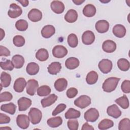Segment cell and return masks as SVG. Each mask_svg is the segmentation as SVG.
Segmentation results:
<instances>
[{
    "label": "cell",
    "mask_w": 130,
    "mask_h": 130,
    "mask_svg": "<svg viewBox=\"0 0 130 130\" xmlns=\"http://www.w3.org/2000/svg\"><path fill=\"white\" fill-rule=\"evenodd\" d=\"M120 80V78L116 77H110L106 79L103 84L102 88L106 92H111L114 91Z\"/></svg>",
    "instance_id": "6da1fadb"
},
{
    "label": "cell",
    "mask_w": 130,
    "mask_h": 130,
    "mask_svg": "<svg viewBox=\"0 0 130 130\" xmlns=\"http://www.w3.org/2000/svg\"><path fill=\"white\" fill-rule=\"evenodd\" d=\"M28 117L31 123L37 124L41 121L42 117V113L39 109L31 108L28 112Z\"/></svg>",
    "instance_id": "7a4b0ae2"
},
{
    "label": "cell",
    "mask_w": 130,
    "mask_h": 130,
    "mask_svg": "<svg viewBox=\"0 0 130 130\" xmlns=\"http://www.w3.org/2000/svg\"><path fill=\"white\" fill-rule=\"evenodd\" d=\"M91 104V99L86 95H82L74 101V104L77 107L84 109Z\"/></svg>",
    "instance_id": "3957f363"
},
{
    "label": "cell",
    "mask_w": 130,
    "mask_h": 130,
    "mask_svg": "<svg viewBox=\"0 0 130 130\" xmlns=\"http://www.w3.org/2000/svg\"><path fill=\"white\" fill-rule=\"evenodd\" d=\"M99 117V112L94 108H91L86 111L84 115V119L87 122H95Z\"/></svg>",
    "instance_id": "277c9868"
},
{
    "label": "cell",
    "mask_w": 130,
    "mask_h": 130,
    "mask_svg": "<svg viewBox=\"0 0 130 130\" xmlns=\"http://www.w3.org/2000/svg\"><path fill=\"white\" fill-rule=\"evenodd\" d=\"M22 13V9L17 4L15 3H12L10 5L9 10L8 12V15L10 18H17L21 15Z\"/></svg>",
    "instance_id": "5b68a950"
},
{
    "label": "cell",
    "mask_w": 130,
    "mask_h": 130,
    "mask_svg": "<svg viewBox=\"0 0 130 130\" xmlns=\"http://www.w3.org/2000/svg\"><path fill=\"white\" fill-rule=\"evenodd\" d=\"M112 62L108 59H103L99 63V68L104 74H108L112 69Z\"/></svg>",
    "instance_id": "8992f818"
},
{
    "label": "cell",
    "mask_w": 130,
    "mask_h": 130,
    "mask_svg": "<svg viewBox=\"0 0 130 130\" xmlns=\"http://www.w3.org/2000/svg\"><path fill=\"white\" fill-rule=\"evenodd\" d=\"M17 125L22 129H26L29 125V118L26 115H18L16 118Z\"/></svg>",
    "instance_id": "52a82bcc"
},
{
    "label": "cell",
    "mask_w": 130,
    "mask_h": 130,
    "mask_svg": "<svg viewBox=\"0 0 130 130\" xmlns=\"http://www.w3.org/2000/svg\"><path fill=\"white\" fill-rule=\"evenodd\" d=\"M26 92L30 95H34L39 87L38 81L34 79H29L26 83Z\"/></svg>",
    "instance_id": "ba28073f"
},
{
    "label": "cell",
    "mask_w": 130,
    "mask_h": 130,
    "mask_svg": "<svg viewBox=\"0 0 130 130\" xmlns=\"http://www.w3.org/2000/svg\"><path fill=\"white\" fill-rule=\"evenodd\" d=\"M68 54V50L62 45H56L52 49L53 55L58 58L64 57Z\"/></svg>",
    "instance_id": "9c48e42d"
},
{
    "label": "cell",
    "mask_w": 130,
    "mask_h": 130,
    "mask_svg": "<svg viewBox=\"0 0 130 130\" xmlns=\"http://www.w3.org/2000/svg\"><path fill=\"white\" fill-rule=\"evenodd\" d=\"M95 40L94 33L90 30H86L83 32L82 36V41L83 44L86 45H91Z\"/></svg>",
    "instance_id": "30bf717a"
},
{
    "label": "cell",
    "mask_w": 130,
    "mask_h": 130,
    "mask_svg": "<svg viewBox=\"0 0 130 130\" xmlns=\"http://www.w3.org/2000/svg\"><path fill=\"white\" fill-rule=\"evenodd\" d=\"M95 29L99 33H105L107 32L109 28V22L105 20H100L95 23Z\"/></svg>",
    "instance_id": "8fae6325"
},
{
    "label": "cell",
    "mask_w": 130,
    "mask_h": 130,
    "mask_svg": "<svg viewBox=\"0 0 130 130\" xmlns=\"http://www.w3.org/2000/svg\"><path fill=\"white\" fill-rule=\"evenodd\" d=\"M18 108L20 111L26 110L31 105V100L25 97H22L18 101Z\"/></svg>",
    "instance_id": "7c38bea8"
},
{
    "label": "cell",
    "mask_w": 130,
    "mask_h": 130,
    "mask_svg": "<svg viewBox=\"0 0 130 130\" xmlns=\"http://www.w3.org/2000/svg\"><path fill=\"white\" fill-rule=\"evenodd\" d=\"M28 19L32 22H38L42 18V13L38 9H32L28 14Z\"/></svg>",
    "instance_id": "4fadbf2b"
},
{
    "label": "cell",
    "mask_w": 130,
    "mask_h": 130,
    "mask_svg": "<svg viewBox=\"0 0 130 130\" xmlns=\"http://www.w3.org/2000/svg\"><path fill=\"white\" fill-rule=\"evenodd\" d=\"M107 113L108 115L114 118H118L121 115V112L118 106L113 104L109 106L107 109Z\"/></svg>",
    "instance_id": "5bb4252c"
},
{
    "label": "cell",
    "mask_w": 130,
    "mask_h": 130,
    "mask_svg": "<svg viewBox=\"0 0 130 130\" xmlns=\"http://www.w3.org/2000/svg\"><path fill=\"white\" fill-rule=\"evenodd\" d=\"M50 7L53 12L56 14L62 13L64 10V5L59 1H53L51 2Z\"/></svg>",
    "instance_id": "9a60e30c"
},
{
    "label": "cell",
    "mask_w": 130,
    "mask_h": 130,
    "mask_svg": "<svg viewBox=\"0 0 130 130\" xmlns=\"http://www.w3.org/2000/svg\"><path fill=\"white\" fill-rule=\"evenodd\" d=\"M102 48L103 50L107 53H112L115 51L116 49V44L114 41L108 40L103 42Z\"/></svg>",
    "instance_id": "2e32d148"
},
{
    "label": "cell",
    "mask_w": 130,
    "mask_h": 130,
    "mask_svg": "<svg viewBox=\"0 0 130 130\" xmlns=\"http://www.w3.org/2000/svg\"><path fill=\"white\" fill-rule=\"evenodd\" d=\"M26 86V82L23 78H19L17 79L14 84V89L17 92H21L24 90Z\"/></svg>",
    "instance_id": "e0dca14e"
},
{
    "label": "cell",
    "mask_w": 130,
    "mask_h": 130,
    "mask_svg": "<svg viewBox=\"0 0 130 130\" xmlns=\"http://www.w3.org/2000/svg\"><path fill=\"white\" fill-rule=\"evenodd\" d=\"M55 32V27L51 25H47L43 27L41 30V35L44 38H49Z\"/></svg>",
    "instance_id": "ac0fdd59"
},
{
    "label": "cell",
    "mask_w": 130,
    "mask_h": 130,
    "mask_svg": "<svg viewBox=\"0 0 130 130\" xmlns=\"http://www.w3.org/2000/svg\"><path fill=\"white\" fill-rule=\"evenodd\" d=\"M112 32L114 35L116 37L121 38L124 37L126 34V30L123 25L121 24H116L113 27Z\"/></svg>",
    "instance_id": "d6986e66"
},
{
    "label": "cell",
    "mask_w": 130,
    "mask_h": 130,
    "mask_svg": "<svg viewBox=\"0 0 130 130\" xmlns=\"http://www.w3.org/2000/svg\"><path fill=\"white\" fill-rule=\"evenodd\" d=\"M65 20L69 23L75 22L78 18V13L74 9H70L66 14L64 17Z\"/></svg>",
    "instance_id": "ffe728a7"
},
{
    "label": "cell",
    "mask_w": 130,
    "mask_h": 130,
    "mask_svg": "<svg viewBox=\"0 0 130 130\" xmlns=\"http://www.w3.org/2000/svg\"><path fill=\"white\" fill-rule=\"evenodd\" d=\"M79 60L78 58L74 57L68 58L65 62L66 68L69 70H74L79 65Z\"/></svg>",
    "instance_id": "44dd1931"
},
{
    "label": "cell",
    "mask_w": 130,
    "mask_h": 130,
    "mask_svg": "<svg viewBox=\"0 0 130 130\" xmlns=\"http://www.w3.org/2000/svg\"><path fill=\"white\" fill-rule=\"evenodd\" d=\"M68 86V81L64 78H59L54 82V87L58 91L64 90Z\"/></svg>",
    "instance_id": "7402d4cb"
},
{
    "label": "cell",
    "mask_w": 130,
    "mask_h": 130,
    "mask_svg": "<svg viewBox=\"0 0 130 130\" xmlns=\"http://www.w3.org/2000/svg\"><path fill=\"white\" fill-rule=\"evenodd\" d=\"M57 99V96L54 94H51L48 97L43 99L41 101V104L43 108L49 107L54 104Z\"/></svg>",
    "instance_id": "603a6c76"
},
{
    "label": "cell",
    "mask_w": 130,
    "mask_h": 130,
    "mask_svg": "<svg viewBox=\"0 0 130 130\" xmlns=\"http://www.w3.org/2000/svg\"><path fill=\"white\" fill-rule=\"evenodd\" d=\"M96 13V8L92 4L86 5L83 9V14L87 17H91Z\"/></svg>",
    "instance_id": "cb8c5ba5"
},
{
    "label": "cell",
    "mask_w": 130,
    "mask_h": 130,
    "mask_svg": "<svg viewBox=\"0 0 130 130\" xmlns=\"http://www.w3.org/2000/svg\"><path fill=\"white\" fill-rule=\"evenodd\" d=\"M12 61L16 69H20L22 68L24 64V58L22 55L16 54L12 57Z\"/></svg>",
    "instance_id": "d4e9b609"
},
{
    "label": "cell",
    "mask_w": 130,
    "mask_h": 130,
    "mask_svg": "<svg viewBox=\"0 0 130 130\" xmlns=\"http://www.w3.org/2000/svg\"><path fill=\"white\" fill-rule=\"evenodd\" d=\"M48 72L51 75H56L58 73L61 69V66L59 62H53L48 67Z\"/></svg>",
    "instance_id": "484cf974"
},
{
    "label": "cell",
    "mask_w": 130,
    "mask_h": 130,
    "mask_svg": "<svg viewBox=\"0 0 130 130\" xmlns=\"http://www.w3.org/2000/svg\"><path fill=\"white\" fill-rule=\"evenodd\" d=\"M26 71L28 74L30 75H35L39 72V66L36 62H30L27 65Z\"/></svg>",
    "instance_id": "4316f807"
},
{
    "label": "cell",
    "mask_w": 130,
    "mask_h": 130,
    "mask_svg": "<svg viewBox=\"0 0 130 130\" xmlns=\"http://www.w3.org/2000/svg\"><path fill=\"white\" fill-rule=\"evenodd\" d=\"M16 109V105L12 103H10L2 105L1 107V110L4 112L8 113L10 114L14 115L15 113Z\"/></svg>",
    "instance_id": "83f0119b"
},
{
    "label": "cell",
    "mask_w": 130,
    "mask_h": 130,
    "mask_svg": "<svg viewBox=\"0 0 130 130\" xmlns=\"http://www.w3.org/2000/svg\"><path fill=\"white\" fill-rule=\"evenodd\" d=\"M36 57L39 61H46L49 57L48 52L46 49H40L36 53Z\"/></svg>",
    "instance_id": "f1b7e54d"
},
{
    "label": "cell",
    "mask_w": 130,
    "mask_h": 130,
    "mask_svg": "<svg viewBox=\"0 0 130 130\" xmlns=\"http://www.w3.org/2000/svg\"><path fill=\"white\" fill-rule=\"evenodd\" d=\"M80 112L74 108H70L65 113V118L67 119H76L80 116Z\"/></svg>",
    "instance_id": "f546056e"
},
{
    "label": "cell",
    "mask_w": 130,
    "mask_h": 130,
    "mask_svg": "<svg viewBox=\"0 0 130 130\" xmlns=\"http://www.w3.org/2000/svg\"><path fill=\"white\" fill-rule=\"evenodd\" d=\"M11 81V77L10 74L3 72L1 75V84L4 87H8Z\"/></svg>",
    "instance_id": "4dcf8cb0"
},
{
    "label": "cell",
    "mask_w": 130,
    "mask_h": 130,
    "mask_svg": "<svg viewBox=\"0 0 130 130\" xmlns=\"http://www.w3.org/2000/svg\"><path fill=\"white\" fill-rule=\"evenodd\" d=\"M98 80V74L94 71H91L89 72L86 78V81L87 84L89 85H92L95 83Z\"/></svg>",
    "instance_id": "1f68e13d"
},
{
    "label": "cell",
    "mask_w": 130,
    "mask_h": 130,
    "mask_svg": "<svg viewBox=\"0 0 130 130\" xmlns=\"http://www.w3.org/2000/svg\"><path fill=\"white\" fill-rule=\"evenodd\" d=\"M47 124L51 127H57L62 123V119L61 117L57 116L48 119L47 121Z\"/></svg>",
    "instance_id": "d6a6232c"
},
{
    "label": "cell",
    "mask_w": 130,
    "mask_h": 130,
    "mask_svg": "<svg viewBox=\"0 0 130 130\" xmlns=\"http://www.w3.org/2000/svg\"><path fill=\"white\" fill-rule=\"evenodd\" d=\"M114 125L112 120L108 119H104L100 121L98 124V128L101 130H105L110 128Z\"/></svg>",
    "instance_id": "836d02e7"
},
{
    "label": "cell",
    "mask_w": 130,
    "mask_h": 130,
    "mask_svg": "<svg viewBox=\"0 0 130 130\" xmlns=\"http://www.w3.org/2000/svg\"><path fill=\"white\" fill-rule=\"evenodd\" d=\"M115 103L117 104L122 109H126L129 107V102L127 96L125 95H123L122 96H121L117 99L115 101Z\"/></svg>",
    "instance_id": "e575fe53"
},
{
    "label": "cell",
    "mask_w": 130,
    "mask_h": 130,
    "mask_svg": "<svg viewBox=\"0 0 130 130\" xmlns=\"http://www.w3.org/2000/svg\"><path fill=\"white\" fill-rule=\"evenodd\" d=\"M129 62L125 58H120L117 61L118 68L122 71H127L129 69Z\"/></svg>",
    "instance_id": "d590c367"
},
{
    "label": "cell",
    "mask_w": 130,
    "mask_h": 130,
    "mask_svg": "<svg viewBox=\"0 0 130 130\" xmlns=\"http://www.w3.org/2000/svg\"><path fill=\"white\" fill-rule=\"evenodd\" d=\"M51 92V88L47 85H42L37 89V94L40 96H45L49 95Z\"/></svg>",
    "instance_id": "8d00e7d4"
},
{
    "label": "cell",
    "mask_w": 130,
    "mask_h": 130,
    "mask_svg": "<svg viewBox=\"0 0 130 130\" xmlns=\"http://www.w3.org/2000/svg\"><path fill=\"white\" fill-rule=\"evenodd\" d=\"M68 43L72 48L76 47L78 44V39L77 36L74 34H71L68 37Z\"/></svg>",
    "instance_id": "74e56055"
},
{
    "label": "cell",
    "mask_w": 130,
    "mask_h": 130,
    "mask_svg": "<svg viewBox=\"0 0 130 130\" xmlns=\"http://www.w3.org/2000/svg\"><path fill=\"white\" fill-rule=\"evenodd\" d=\"M28 23L24 19L18 20L15 23V27L19 31H25L28 28Z\"/></svg>",
    "instance_id": "f35d334b"
},
{
    "label": "cell",
    "mask_w": 130,
    "mask_h": 130,
    "mask_svg": "<svg viewBox=\"0 0 130 130\" xmlns=\"http://www.w3.org/2000/svg\"><path fill=\"white\" fill-rule=\"evenodd\" d=\"M119 130H129L130 120L128 118H125L121 120L118 124Z\"/></svg>",
    "instance_id": "ab89813d"
},
{
    "label": "cell",
    "mask_w": 130,
    "mask_h": 130,
    "mask_svg": "<svg viewBox=\"0 0 130 130\" xmlns=\"http://www.w3.org/2000/svg\"><path fill=\"white\" fill-rule=\"evenodd\" d=\"M0 66L3 70L9 71L13 70L14 67L12 61L9 59H7L5 61H1L0 62Z\"/></svg>",
    "instance_id": "60d3db41"
},
{
    "label": "cell",
    "mask_w": 130,
    "mask_h": 130,
    "mask_svg": "<svg viewBox=\"0 0 130 130\" xmlns=\"http://www.w3.org/2000/svg\"><path fill=\"white\" fill-rule=\"evenodd\" d=\"M13 42L15 46L20 47L23 46L24 45L25 39L22 36L20 35H17L13 38Z\"/></svg>",
    "instance_id": "b9f144b4"
},
{
    "label": "cell",
    "mask_w": 130,
    "mask_h": 130,
    "mask_svg": "<svg viewBox=\"0 0 130 130\" xmlns=\"http://www.w3.org/2000/svg\"><path fill=\"white\" fill-rule=\"evenodd\" d=\"M13 99L12 94L8 91H5L0 94V102L10 101Z\"/></svg>",
    "instance_id": "7bdbcfd3"
},
{
    "label": "cell",
    "mask_w": 130,
    "mask_h": 130,
    "mask_svg": "<svg viewBox=\"0 0 130 130\" xmlns=\"http://www.w3.org/2000/svg\"><path fill=\"white\" fill-rule=\"evenodd\" d=\"M121 88L122 91L125 93L130 92V81L128 80H125L121 84Z\"/></svg>",
    "instance_id": "ee69618b"
},
{
    "label": "cell",
    "mask_w": 130,
    "mask_h": 130,
    "mask_svg": "<svg viewBox=\"0 0 130 130\" xmlns=\"http://www.w3.org/2000/svg\"><path fill=\"white\" fill-rule=\"evenodd\" d=\"M68 128L70 130H77L79 123L77 120H69L67 122Z\"/></svg>",
    "instance_id": "f6af8a7d"
},
{
    "label": "cell",
    "mask_w": 130,
    "mask_h": 130,
    "mask_svg": "<svg viewBox=\"0 0 130 130\" xmlns=\"http://www.w3.org/2000/svg\"><path fill=\"white\" fill-rule=\"evenodd\" d=\"M66 107H67V106L64 104H59L56 107V108L53 110V111L52 113V115L53 116H56L57 114L63 111L66 109Z\"/></svg>",
    "instance_id": "bcb514c9"
},
{
    "label": "cell",
    "mask_w": 130,
    "mask_h": 130,
    "mask_svg": "<svg viewBox=\"0 0 130 130\" xmlns=\"http://www.w3.org/2000/svg\"><path fill=\"white\" fill-rule=\"evenodd\" d=\"M78 94V90L75 87H71L67 90L66 94L67 96L70 98L72 99L75 97Z\"/></svg>",
    "instance_id": "7dc6e473"
},
{
    "label": "cell",
    "mask_w": 130,
    "mask_h": 130,
    "mask_svg": "<svg viewBox=\"0 0 130 130\" xmlns=\"http://www.w3.org/2000/svg\"><path fill=\"white\" fill-rule=\"evenodd\" d=\"M11 54L10 50L7 48L6 47L3 46L2 45L0 46V56H8Z\"/></svg>",
    "instance_id": "c3c4849f"
},
{
    "label": "cell",
    "mask_w": 130,
    "mask_h": 130,
    "mask_svg": "<svg viewBox=\"0 0 130 130\" xmlns=\"http://www.w3.org/2000/svg\"><path fill=\"white\" fill-rule=\"evenodd\" d=\"M10 118L7 115L2 113H0V123H8L10 122Z\"/></svg>",
    "instance_id": "681fc988"
},
{
    "label": "cell",
    "mask_w": 130,
    "mask_h": 130,
    "mask_svg": "<svg viewBox=\"0 0 130 130\" xmlns=\"http://www.w3.org/2000/svg\"><path fill=\"white\" fill-rule=\"evenodd\" d=\"M82 130H93L94 128L91 125H89L87 122L85 123L81 128Z\"/></svg>",
    "instance_id": "f907efd6"
},
{
    "label": "cell",
    "mask_w": 130,
    "mask_h": 130,
    "mask_svg": "<svg viewBox=\"0 0 130 130\" xmlns=\"http://www.w3.org/2000/svg\"><path fill=\"white\" fill-rule=\"evenodd\" d=\"M18 2L20 3L22 6L23 7H26L28 5L29 2L27 0H20V1H17Z\"/></svg>",
    "instance_id": "816d5d0a"
},
{
    "label": "cell",
    "mask_w": 130,
    "mask_h": 130,
    "mask_svg": "<svg viewBox=\"0 0 130 130\" xmlns=\"http://www.w3.org/2000/svg\"><path fill=\"white\" fill-rule=\"evenodd\" d=\"M84 2H85L84 0H83V1H82V0H73V2L77 5H80L81 4H82L83 3H84Z\"/></svg>",
    "instance_id": "f5cc1de1"
},
{
    "label": "cell",
    "mask_w": 130,
    "mask_h": 130,
    "mask_svg": "<svg viewBox=\"0 0 130 130\" xmlns=\"http://www.w3.org/2000/svg\"><path fill=\"white\" fill-rule=\"evenodd\" d=\"M5 37V31H4V30L2 28H1V39L0 40L1 41L4 37Z\"/></svg>",
    "instance_id": "db71d44e"
},
{
    "label": "cell",
    "mask_w": 130,
    "mask_h": 130,
    "mask_svg": "<svg viewBox=\"0 0 130 130\" xmlns=\"http://www.w3.org/2000/svg\"><path fill=\"white\" fill-rule=\"evenodd\" d=\"M2 128H8V129H11V128H10V127H1V129H2Z\"/></svg>",
    "instance_id": "11a10c76"
}]
</instances>
